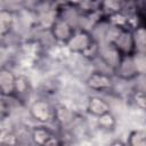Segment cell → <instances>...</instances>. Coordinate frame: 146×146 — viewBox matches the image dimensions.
<instances>
[{"label":"cell","mask_w":146,"mask_h":146,"mask_svg":"<svg viewBox=\"0 0 146 146\" xmlns=\"http://www.w3.org/2000/svg\"><path fill=\"white\" fill-rule=\"evenodd\" d=\"M86 84L90 90H94L95 92H98V94L113 91L114 89V82L112 80V74L97 71V70L91 71L87 75Z\"/></svg>","instance_id":"6da1fadb"},{"label":"cell","mask_w":146,"mask_h":146,"mask_svg":"<svg viewBox=\"0 0 146 146\" xmlns=\"http://www.w3.org/2000/svg\"><path fill=\"white\" fill-rule=\"evenodd\" d=\"M54 106L46 98L36 99L30 105V115L40 123H48L54 121Z\"/></svg>","instance_id":"7a4b0ae2"},{"label":"cell","mask_w":146,"mask_h":146,"mask_svg":"<svg viewBox=\"0 0 146 146\" xmlns=\"http://www.w3.org/2000/svg\"><path fill=\"white\" fill-rule=\"evenodd\" d=\"M60 136H58L50 127L43 125L41 123L40 125L33 127L31 130V139L35 144H41V145H51V144H60L62 141L59 140Z\"/></svg>","instance_id":"3957f363"},{"label":"cell","mask_w":146,"mask_h":146,"mask_svg":"<svg viewBox=\"0 0 146 146\" xmlns=\"http://www.w3.org/2000/svg\"><path fill=\"white\" fill-rule=\"evenodd\" d=\"M31 95H32V84L29 78L23 74L17 75L16 82H15L14 95L11 98L18 102L21 105H27V103L31 99Z\"/></svg>","instance_id":"277c9868"},{"label":"cell","mask_w":146,"mask_h":146,"mask_svg":"<svg viewBox=\"0 0 146 146\" xmlns=\"http://www.w3.org/2000/svg\"><path fill=\"white\" fill-rule=\"evenodd\" d=\"M16 74L8 67L0 66V96L11 98L14 95Z\"/></svg>","instance_id":"5b68a950"},{"label":"cell","mask_w":146,"mask_h":146,"mask_svg":"<svg viewBox=\"0 0 146 146\" xmlns=\"http://www.w3.org/2000/svg\"><path fill=\"white\" fill-rule=\"evenodd\" d=\"M86 111L90 115L97 117L111 111V106H110V103L106 99L102 98L100 96H90L86 102Z\"/></svg>","instance_id":"8992f818"},{"label":"cell","mask_w":146,"mask_h":146,"mask_svg":"<svg viewBox=\"0 0 146 146\" xmlns=\"http://www.w3.org/2000/svg\"><path fill=\"white\" fill-rule=\"evenodd\" d=\"M14 11L7 8L0 9V38H6L10 34L14 27Z\"/></svg>","instance_id":"52a82bcc"},{"label":"cell","mask_w":146,"mask_h":146,"mask_svg":"<svg viewBox=\"0 0 146 146\" xmlns=\"http://www.w3.org/2000/svg\"><path fill=\"white\" fill-rule=\"evenodd\" d=\"M97 125H98V129L104 132L114 131L116 128V117L112 113V111H108L97 116Z\"/></svg>","instance_id":"ba28073f"},{"label":"cell","mask_w":146,"mask_h":146,"mask_svg":"<svg viewBox=\"0 0 146 146\" xmlns=\"http://www.w3.org/2000/svg\"><path fill=\"white\" fill-rule=\"evenodd\" d=\"M127 144L131 146H145L146 145V131L144 128H136L129 132Z\"/></svg>","instance_id":"9c48e42d"},{"label":"cell","mask_w":146,"mask_h":146,"mask_svg":"<svg viewBox=\"0 0 146 146\" xmlns=\"http://www.w3.org/2000/svg\"><path fill=\"white\" fill-rule=\"evenodd\" d=\"M6 98L7 97L0 96V121L7 119L10 114V105Z\"/></svg>","instance_id":"30bf717a"}]
</instances>
